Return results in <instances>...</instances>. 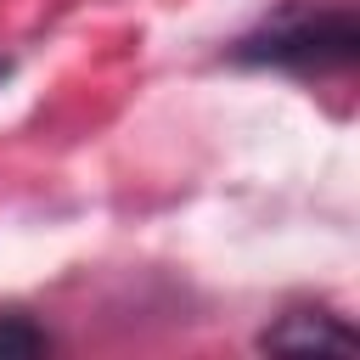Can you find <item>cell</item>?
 <instances>
[{"label": "cell", "instance_id": "277c9868", "mask_svg": "<svg viewBox=\"0 0 360 360\" xmlns=\"http://www.w3.org/2000/svg\"><path fill=\"white\" fill-rule=\"evenodd\" d=\"M6 79H11V56H0V84H6Z\"/></svg>", "mask_w": 360, "mask_h": 360}, {"label": "cell", "instance_id": "3957f363", "mask_svg": "<svg viewBox=\"0 0 360 360\" xmlns=\"http://www.w3.org/2000/svg\"><path fill=\"white\" fill-rule=\"evenodd\" d=\"M51 338L28 315H0V354H45Z\"/></svg>", "mask_w": 360, "mask_h": 360}, {"label": "cell", "instance_id": "7a4b0ae2", "mask_svg": "<svg viewBox=\"0 0 360 360\" xmlns=\"http://www.w3.org/2000/svg\"><path fill=\"white\" fill-rule=\"evenodd\" d=\"M259 349H354V332L332 309H287L259 332Z\"/></svg>", "mask_w": 360, "mask_h": 360}, {"label": "cell", "instance_id": "6da1fadb", "mask_svg": "<svg viewBox=\"0 0 360 360\" xmlns=\"http://www.w3.org/2000/svg\"><path fill=\"white\" fill-rule=\"evenodd\" d=\"M236 68L292 73V79H343L360 62L354 0H281L225 51Z\"/></svg>", "mask_w": 360, "mask_h": 360}]
</instances>
